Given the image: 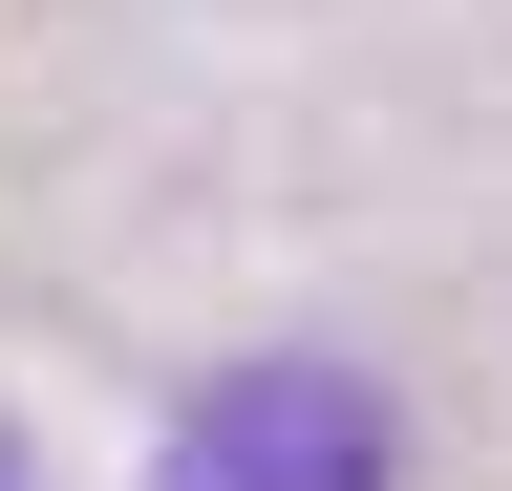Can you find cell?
<instances>
[{"instance_id":"cell-1","label":"cell","mask_w":512,"mask_h":491,"mask_svg":"<svg viewBox=\"0 0 512 491\" xmlns=\"http://www.w3.org/2000/svg\"><path fill=\"white\" fill-rule=\"evenodd\" d=\"M150 491H406V449H384V385H363V363H235V385L171 406Z\"/></svg>"},{"instance_id":"cell-2","label":"cell","mask_w":512,"mask_h":491,"mask_svg":"<svg viewBox=\"0 0 512 491\" xmlns=\"http://www.w3.org/2000/svg\"><path fill=\"white\" fill-rule=\"evenodd\" d=\"M0 491H22V449H0Z\"/></svg>"}]
</instances>
